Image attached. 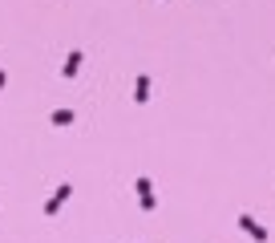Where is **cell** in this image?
<instances>
[{
    "instance_id": "7a4b0ae2",
    "label": "cell",
    "mask_w": 275,
    "mask_h": 243,
    "mask_svg": "<svg viewBox=\"0 0 275 243\" xmlns=\"http://www.w3.org/2000/svg\"><path fill=\"white\" fill-rule=\"evenodd\" d=\"M243 227H247L255 239H267V231H263V227H255V219H247V215H243Z\"/></svg>"
},
{
    "instance_id": "8992f818",
    "label": "cell",
    "mask_w": 275,
    "mask_h": 243,
    "mask_svg": "<svg viewBox=\"0 0 275 243\" xmlns=\"http://www.w3.org/2000/svg\"><path fill=\"white\" fill-rule=\"evenodd\" d=\"M53 121H57V126H69V121H73V114H69V110H57Z\"/></svg>"
},
{
    "instance_id": "6da1fadb",
    "label": "cell",
    "mask_w": 275,
    "mask_h": 243,
    "mask_svg": "<svg viewBox=\"0 0 275 243\" xmlns=\"http://www.w3.org/2000/svg\"><path fill=\"white\" fill-rule=\"evenodd\" d=\"M65 199H69V186H61V190H57L53 199H49V207H45V215H57V207H61Z\"/></svg>"
},
{
    "instance_id": "3957f363",
    "label": "cell",
    "mask_w": 275,
    "mask_h": 243,
    "mask_svg": "<svg viewBox=\"0 0 275 243\" xmlns=\"http://www.w3.org/2000/svg\"><path fill=\"white\" fill-rule=\"evenodd\" d=\"M138 190H142V203H146V211H150V207H154V199H150V182L142 179V182H138Z\"/></svg>"
},
{
    "instance_id": "5b68a950",
    "label": "cell",
    "mask_w": 275,
    "mask_h": 243,
    "mask_svg": "<svg viewBox=\"0 0 275 243\" xmlns=\"http://www.w3.org/2000/svg\"><path fill=\"white\" fill-rule=\"evenodd\" d=\"M146 93H150V77H138V102H146Z\"/></svg>"
},
{
    "instance_id": "277c9868",
    "label": "cell",
    "mask_w": 275,
    "mask_h": 243,
    "mask_svg": "<svg viewBox=\"0 0 275 243\" xmlns=\"http://www.w3.org/2000/svg\"><path fill=\"white\" fill-rule=\"evenodd\" d=\"M77 65H81V53H73V57L65 61V77H73V73H77Z\"/></svg>"
}]
</instances>
